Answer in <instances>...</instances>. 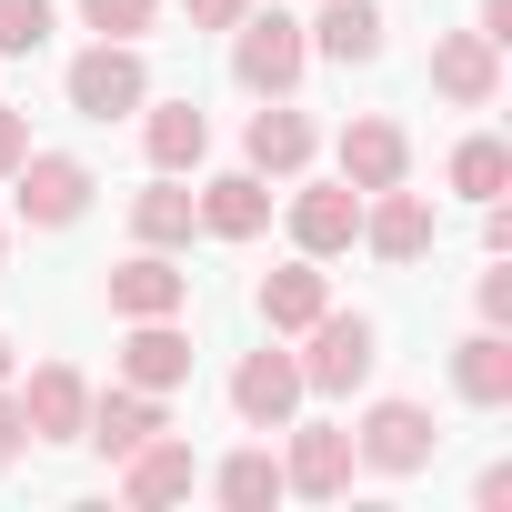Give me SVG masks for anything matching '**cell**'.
<instances>
[{
    "mask_svg": "<svg viewBox=\"0 0 512 512\" xmlns=\"http://www.w3.org/2000/svg\"><path fill=\"white\" fill-rule=\"evenodd\" d=\"M151 432H171V392H141V382H111V392H91V422H81V442H91L101 462L141 452Z\"/></svg>",
    "mask_w": 512,
    "mask_h": 512,
    "instance_id": "14",
    "label": "cell"
},
{
    "mask_svg": "<svg viewBox=\"0 0 512 512\" xmlns=\"http://www.w3.org/2000/svg\"><path fill=\"white\" fill-rule=\"evenodd\" d=\"M432 91H442L452 111H492V101H502V51H492L482 31H442V41H432Z\"/></svg>",
    "mask_w": 512,
    "mask_h": 512,
    "instance_id": "17",
    "label": "cell"
},
{
    "mask_svg": "<svg viewBox=\"0 0 512 512\" xmlns=\"http://www.w3.org/2000/svg\"><path fill=\"white\" fill-rule=\"evenodd\" d=\"M21 151H31V111H11V101H0V181L21 171Z\"/></svg>",
    "mask_w": 512,
    "mask_h": 512,
    "instance_id": "29",
    "label": "cell"
},
{
    "mask_svg": "<svg viewBox=\"0 0 512 512\" xmlns=\"http://www.w3.org/2000/svg\"><path fill=\"white\" fill-rule=\"evenodd\" d=\"M302 71H312V41H302V21L292 11H251L231 21V81L251 91V101H292L302 91Z\"/></svg>",
    "mask_w": 512,
    "mask_h": 512,
    "instance_id": "1",
    "label": "cell"
},
{
    "mask_svg": "<svg viewBox=\"0 0 512 512\" xmlns=\"http://www.w3.org/2000/svg\"><path fill=\"white\" fill-rule=\"evenodd\" d=\"M131 121H141L151 171H201V161H211V111H201V101H141Z\"/></svg>",
    "mask_w": 512,
    "mask_h": 512,
    "instance_id": "21",
    "label": "cell"
},
{
    "mask_svg": "<svg viewBox=\"0 0 512 512\" xmlns=\"http://www.w3.org/2000/svg\"><path fill=\"white\" fill-rule=\"evenodd\" d=\"M312 151H322V131H312V111H292V101H262V111L241 121V161L262 171V181H302Z\"/></svg>",
    "mask_w": 512,
    "mask_h": 512,
    "instance_id": "15",
    "label": "cell"
},
{
    "mask_svg": "<svg viewBox=\"0 0 512 512\" xmlns=\"http://www.w3.org/2000/svg\"><path fill=\"white\" fill-rule=\"evenodd\" d=\"M11 402H21L31 442H81V422H91V382H81L71 362H41V372H11Z\"/></svg>",
    "mask_w": 512,
    "mask_h": 512,
    "instance_id": "13",
    "label": "cell"
},
{
    "mask_svg": "<svg viewBox=\"0 0 512 512\" xmlns=\"http://www.w3.org/2000/svg\"><path fill=\"white\" fill-rule=\"evenodd\" d=\"M472 502H482V512H512V462H492V472L472 482Z\"/></svg>",
    "mask_w": 512,
    "mask_h": 512,
    "instance_id": "33",
    "label": "cell"
},
{
    "mask_svg": "<svg viewBox=\"0 0 512 512\" xmlns=\"http://www.w3.org/2000/svg\"><path fill=\"white\" fill-rule=\"evenodd\" d=\"M0 272H11V221H0Z\"/></svg>",
    "mask_w": 512,
    "mask_h": 512,
    "instance_id": "35",
    "label": "cell"
},
{
    "mask_svg": "<svg viewBox=\"0 0 512 512\" xmlns=\"http://www.w3.org/2000/svg\"><path fill=\"white\" fill-rule=\"evenodd\" d=\"M432 231H442V211H432L412 181H392V191H362V251H372V262L412 272L422 251H432Z\"/></svg>",
    "mask_w": 512,
    "mask_h": 512,
    "instance_id": "7",
    "label": "cell"
},
{
    "mask_svg": "<svg viewBox=\"0 0 512 512\" xmlns=\"http://www.w3.org/2000/svg\"><path fill=\"white\" fill-rule=\"evenodd\" d=\"M11 372H21V352H11V332H0V392H11Z\"/></svg>",
    "mask_w": 512,
    "mask_h": 512,
    "instance_id": "34",
    "label": "cell"
},
{
    "mask_svg": "<svg viewBox=\"0 0 512 512\" xmlns=\"http://www.w3.org/2000/svg\"><path fill=\"white\" fill-rule=\"evenodd\" d=\"M332 161H342L352 191H392V181H412V131L392 111H352L342 141H332Z\"/></svg>",
    "mask_w": 512,
    "mask_h": 512,
    "instance_id": "11",
    "label": "cell"
},
{
    "mask_svg": "<svg viewBox=\"0 0 512 512\" xmlns=\"http://www.w3.org/2000/svg\"><path fill=\"white\" fill-rule=\"evenodd\" d=\"M292 442H282V492H302V502H332V492H352V422H282Z\"/></svg>",
    "mask_w": 512,
    "mask_h": 512,
    "instance_id": "12",
    "label": "cell"
},
{
    "mask_svg": "<svg viewBox=\"0 0 512 512\" xmlns=\"http://www.w3.org/2000/svg\"><path fill=\"white\" fill-rule=\"evenodd\" d=\"M21 452H31V422H21V402H11V392H0V472H11Z\"/></svg>",
    "mask_w": 512,
    "mask_h": 512,
    "instance_id": "30",
    "label": "cell"
},
{
    "mask_svg": "<svg viewBox=\"0 0 512 512\" xmlns=\"http://www.w3.org/2000/svg\"><path fill=\"white\" fill-rule=\"evenodd\" d=\"M442 181H452L462 201H502V191H512V151H502L492 131H472V141H452V161H442Z\"/></svg>",
    "mask_w": 512,
    "mask_h": 512,
    "instance_id": "25",
    "label": "cell"
},
{
    "mask_svg": "<svg viewBox=\"0 0 512 512\" xmlns=\"http://www.w3.org/2000/svg\"><path fill=\"white\" fill-rule=\"evenodd\" d=\"M282 221H292V251H312V262H342V251L362 241V191L332 171V181H302L292 201H282Z\"/></svg>",
    "mask_w": 512,
    "mask_h": 512,
    "instance_id": "8",
    "label": "cell"
},
{
    "mask_svg": "<svg viewBox=\"0 0 512 512\" xmlns=\"http://www.w3.org/2000/svg\"><path fill=\"white\" fill-rule=\"evenodd\" d=\"M452 392H462L472 412H502V402H512V332L472 322V332L452 342Z\"/></svg>",
    "mask_w": 512,
    "mask_h": 512,
    "instance_id": "22",
    "label": "cell"
},
{
    "mask_svg": "<svg viewBox=\"0 0 512 512\" xmlns=\"http://www.w3.org/2000/svg\"><path fill=\"white\" fill-rule=\"evenodd\" d=\"M472 312H482L492 332H512V251H492V272L472 282Z\"/></svg>",
    "mask_w": 512,
    "mask_h": 512,
    "instance_id": "28",
    "label": "cell"
},
{
    "mask_svg": "<svg viewBox=\"0 0 512 512\" xmlns=\"http://www.w3.org/2000/svg\"><path fill=\"white\" fill-rule=\"evenodd\" d=\"M302 41H312V61H332V71H372V61L392 51V21H382V0H312Z\"/></svg>",
    "mask_w": 512,
    "mask_h": 512,
    "instance_id": "9",
    "label": "cell"
},
{
    "mask_svg": "<svg viewBox=\"0 0 512 512\" xmlns=\"http://www.w3.org/2000/svg\"><path fill=\"white\" fill-rule=\"evenodd\" d=\"M432 452H442V432H432V402H412V392H382V402H362V422H352V462H372L382 482H412Z\"/></svg>",
    "mask_w": 512,
    "mask_h": 512,
    "instance_id": "4",
    "label": "cell"
},
{
    "mask_svg": "<svg viewBox=\"0 0 512 512\" xmlns=\"http://www.w3.org/2000/svg\"><path fill=\"white\" fill-rule=\"evenodd\" d=\"M211 492H221L231 512H272V502H282V452H272V442H241V452H221Z\"/></svg>",
    "mask_w": 512,
    "mask_h": 512,
    "instance_id": "24",
    "label": "cell"
},
{
    "mask_svg": "<svg viewBox=\"0 0 512 512\" xmlns=\"http://www.w3.org/2000/svg\"><path fill=\"white\" fill-rule=\"evenodd\" d=\"M302 402H312V392H302V362L282 352V332H272L262 352L231 362V412H241V432H282Z\"/></svg>",
    "mask_w": 512,
    "mask_h": 512,
    "instance_id": "6",
    "label": "cell"
},
{
    "mask_svg": "<svg viewBox=\"0 0 512 512\" xmlns=\"http://www.w3.org/2000/svg\"><path fill=\"white\" fill-rule=\"evenodd\" d=\"M241 11H251V0H181V21H191V31H231Z\"/></svg>",
    "mask_w": 512,
    "mask_h": 512,
    "instance_id": "31",
    "label": "cell"
},
{
    "mask_svg": "<svg viewBox=\"0 0 512 512\" xmlns=\"http://www.w3.org/2000/svg\"><path fill=\"white\" fill-rule=\"evenodd\" d=\"M81 31L91 41H151L161 31V0H81Z\"/></svg>",
    "mask_w": 512,
    "mask_h": 512,
    "instance_id": "26",
    "label": "cell"
},
{
    "mask_svg": "<svg viewBox=\"0 0 512 512\" xmlns=\"http://www.w3.org/2000/svg\"><path fill=\"white\" fill-rule=\"evenodd\" d=\"M472 31H482L492 51H512V0H472Z\"/></svg>",
    "mask_w": 512,
    "mask_h": 512,
    "instance_id": "32",
    "label": "cell"
},
{
    "mask_svg": "<svg viewBox=\"0 0 512 512\" xmlns=\"http://www.w3.org/2000/svg\"><path fill=\"white\" fill-rule=\"evenodd\" d=\"M121 382H141V392H181V382H191V332H181V312L121 322Z\"/></svg>",
    "mask_w": 512,
    "mask_h": 512,
    "instance_id": "19",
    "label": "cell"
},
{
    "mask_svg": "<svg viewBox=\"0 0 512 512\" xmlns=\"http://www.w3.org/2000/svg\"><path fill=\"white\" fill-rule=\"evenodd\" d=\"M191 231H201L191 181H181V171H151V181L131 191V241H151V251H191Z\"/></svg>",
    "mask_w": 512,
    "mask_h": 512,
    "instance_id": "23",
    "label": "cell"
},
{
    "mask_svg": "<svg viewBox=\"0 0 512 512\" xmlns=\"http://www.w3.org/2000/svg\"><path fill=\"white\" fill-rule=\"evenodd\" d=\"M191 482H201V462H191V442H171V432H151L141 452H121V502H131V512L191 502Z\"/></svg>",
    "mask_w": 512,
    "mask_h": 512,
    "instance_id": "20",
    "label": "cell"
},
{
    "mask_svg": "<svg viewBox=\"0 0 512 512\" xmlns=\"http://www.w3.org/2000/svg\"><path fill=\"white\" fill-rule=\"evenodd\" d=\"M61 101H71L81 121H131V111L151 101V61H141V41H91V51H71Z\"/></svg>",
    "mask_w": 512,
    "mask_h": 512,
    "instance_id": "2",
    "label": "cell"
},
{
    "mask_svg": "<svg viewBox=\"0 0 512 512\" xmlns=\"http://www.w3.org/2000/svg\"><path fill=\"white\" fill-rule=\"evenodd\" d=\"M101 302H111V322H161V312H191V272L171 262V251H131V262H111V282H101Z\"/></svg>",
    "mask_w": 512,
    "mask_h": 512,
    "instance_id": "10",
    "label": "cell"
},
{
    "mask_svg": "<svg viewBox=\"0 0 512 512\" xmlns=\"http://www.w3.org/2000/svg\"><path fill=\"white\" fill-rule=\"evenodd\" d=\"M251 312H262V332H312L332 312V272L312 262V251H292L282 272H262V292H251Z\"/></svg>",
    "mask_w": 512,
    "mask_h": 512,
    "instance_id": "18",
    "label": "cell"
},
{
    "mask_svg": "<svg viewBox=\"0 0 512 512\" xmlns=\"http://www.w3.org/2000/svg\"><path fill=\"white\" fill-rule=\"evenodd\" d=\"M191 211H201L211 241H262V231H272V181L251 171V161H241V171H211V181L191 191Z\"/></svg>",
    "mask_w": 512,
    "mask_h": 512,
    "instance_id": "16",
    "label": "cell"
},
{
    "mask_svg": "<svg viewBox=\"0 0 512 512\" xmlns=\"http://www.w3.org/2000/svg\"><path fill=\"white\" fill-rule=\"evenodd\" d=\"M302 342L312 352H292V362H302V392H322V402H352L372 382V362H382V322L372 312H322Z\"/></svg>",
    "mask_w": 512,
    "mask_h": 512,
    "instance_id": "3",
    "label": "cell"
},
{
    "mask_svg": "<svg viewBox=\"0 0 512 512\" xmlns=\"http://www.w3.org/2000/svg\"><path fill=\"white\" fill-rule=\"evenodd\" d=\"M91 191H101V171L81 151H21V171H11V211L31 231H71L91 211Z\"/></svg>",
    "mask_w": 512,
    "mask_h": 512,
    "instance_id": "5",
    "label": "cell"
},
{
    "mask_svg": "<svg viewBox=\"0 0 512 512\" xmlns=\"http://www.w3.org/2000/svg\"><path fill=\"white\" fill-rule=\"evenodd\" d=\"M51 41V0H0V61H31Z\"/></svg>",
    "mask_w": 512,
    "mask_h": 512,
    "instance_id": "27",
    "label": "cell"
}]
</instances>
